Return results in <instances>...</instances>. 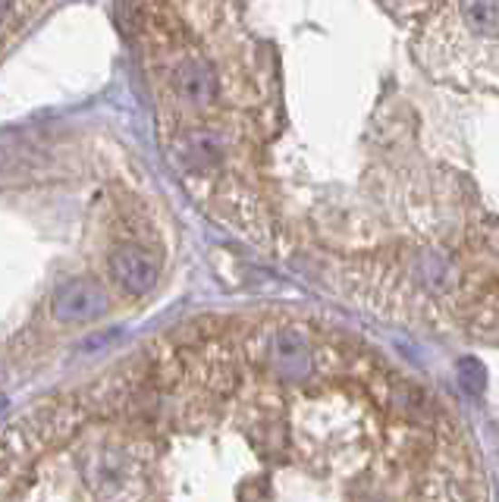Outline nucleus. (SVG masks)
I'll return each mask as SVG.
<instances>
[{
  "instance_id": "4",
  "label": "nucleus",
  "mask_w": 499,
  "mask_h": 502,
  "mask_svg": "<svg viewBox=\"0 0 499 502\" xmlns=\"http://www.w3.org/2000/svg\"><path fill=\"white\" fill-rule=\"evenodd\" d=\"M465 23L481 35H499V0H462Z\"/></svg>"
},
{
  "instance_id": "1",
  "label": "nucleus",
  "mask_w": 499,
  "mask_h": 502,
  "mask_svg": "<svg viewBox=\"0 0 499 502\" xmlns=\"http://www.w3.org/2000/svg\"><path fill=\"white\" fill-rule=\"evenodd\" d=\"M167 88L186 111H208L220 98V76L208 57L180 53L167 70Z\"/></svg>"
},
{
  "instance_id": "6",
  "label": "nucleus",
  "mask_w": 499,
  "mask_h": 502,
  "mask_svg": "<svg viewBox=\"0 0 499 502\" xmlns=\"http://www.w3.org/2000/svg\"><path fill=\"white\" fill-rule=\"evenodd\" d=\"M430 0H389V6L393 10H424Z\"/></svg>"
},
{
  "instance_id": "5",
  "label": "nucleus",
  "mask_w": 499,
  "mask_h": 502,
  "mask_svg": "<svg viewBox=\"0 0 499 502\" xmlns=\"http://www.w3.org/2000/svg\"><path fill=\"white\" fill-rule=\"evenodd\" d=\"M459 380H462V386L468 392H481V386H484L481 364H477L475 358H462V362H459Z\"/></svg>"
},
{
  "instance_id": "2",
  "label": "nucleus",
  "mask_w": 499,
  "mask_h": 502,
  "mask_svg": "<svg viewBox=\"0 0 499 502\" xmlns=\"http://www.w3.org/2000/svg\"><path fill=\"white\" fill-rule=\"evenodd\" d=\"M111 274L126 293L148 295L157 286L161 267H157V257L148 248L126 242V246H116L111 251Z\"/></svg>"
},
{
  "instance_id": "3",
  "label": "nucleus",
  "mask_w": 499,
  "mask_h": 502,
  "mask_svg": "<svg viewBox=\"0 0 499 502\" xmlns=\"http://www.w3.org/2000/svg\"><path fill=\"white\" fill-rule=\"evenodd\" d=\"M104 311H107V295L92 280H73L66 286H60L57 295H54V317L64 323L98 321Z\"/></svg>"
}]
</instances>
